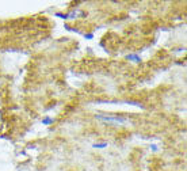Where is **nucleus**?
Returning a JSON list of instances; mask_svg holds the SVG:
<instances>
[{"mask_svg": "<svg viewBox=\"0 0 187 171\" xmlns=\"http://www.w3.org/2000/svg\"><path fill=\"white\" fill-rule=\"evenodd\" d=\"M85 38H88V40H92V38H94V34H92V33H89V34H85Z\"/></svg>", "mask_w": 187, "mask_h": 171, "instance_id": "nucleus-5", "label": "nucleus"}, {"mask_svg": "<svg viewBox=\"0 0 187 171\" xmlns=\"http://www.w3.org/2000/svg\"><path fill=\"white\" fill-rule=\"evenodd\" d=\"M106 147H107L106 141H102V143H95V144H94V148H106Z\"/></svg>", "mask_w": 187, "mask_h": 171, "instance_id": "nucleus-3", "label": "nucleus"}, {"mask_svg": "<svg viewBox=\"0 0 187 171\" xmlns=\"http://www.w3.org/2000/svg\"><path fill=\"white\" fill-rule=\"evenodd\" d=\"M98 120H102V121L106 122H118V124H124L126 122V118H121V117H109V116H96Z\"/></svg>", "mask_w": 187, "mask_h": 171, "instance_id": "nucleus-1", "label": "nucleus"}, {"mask_svg": "<svg viewBox=\"0 0 187 171\" xmlns=\"http://www.w3.org/2000/svg\"><path fill=\"white\" fill-rule=\"evenodd\" d=\"M53 118H44V120H42V124H44V125H50V124H53Z\"/></svg>", "mask_w": 187, "mask_h": 171, "instance_id": "nucleus-4", "label": "nucleus"}, {"mask_svg": "<svg viewBox=\"0 0 187 171\" xmlns=\"http://www.w3.org/2000/svg\"><path fill=\"white\" fill-rule=\"evenodd\" d=\"M126 59L130 60V61H134V63H140V61H141L140 56H137V54H128Z\"/></svg>", "mask_w": 187, "mask_h": 171, "instance_id": "nucleus-2", "label": "nucleus"}]
</instances>
